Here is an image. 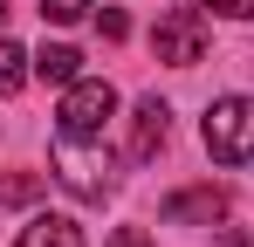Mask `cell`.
<instances>
[{
  "label": "cell",
  "mask_w": 254,
  "mask_h": 247,
  "mask_svg": "<svg viewBox=\"0 0 254 247\" xmlns=\"http://www.w3.org/2000/svg\"><path fill=\"white\" fill-rule=\"evenodd\" d=\"M48 165H55V179L76 192V199H103L110 185H117V172H110V151H103V137H76V130H55V144H48Z\"/></svg>",
  "instance_id": "obj_1"
},
{
  "label": "cell",
  "mask_w": 254,
  "mask_h": 247,
  "mask_svg": "<svg viewBox=\"0 0 254 247\" xmlns=\"http://www.w3.org/2000/svg\"><path fill=\"white\" fill-rule=\"evenodd\" d=\"M206 151L220 165H248L254 158V96H213V110H206Z\"/></svg>",
  "instance_id": "obj_2"
},
{
  "label": "cell",
  "mask_w": 254,
  "mask_h": 247,
  "mask_svg": "<svg viewBox=\"0 0 254 247\" xmlns=\"http://www.w3.org/2000/svg\"><path fill=\"white\" fill-rule=\"evenodd\" d=\"M117 117V89L103 76H76L69 89H62V117H55V130H76V137H103V124Z\"/></svg>",
  "instance_id": "obj_3"
},
{
  "label": "cell",
  "mask_w": 254,
  "mask_h": 247,
  "mask_svg": "<svg viewBox=\"0 0 254 247\" xmlns=\"http://www.w3.org/2000/svg\"><path fill=\"white\" fill-rule=\"evenodd\" d=\"M151 55L172 62V69H192V62L206 55V14H199V7H172L165 21L151 28Z\"/></svg>",
  "instance_id": "obj_4"
},
{
  "label": "cell",
  "mask_w": 254,
  "mask_h": 247,
  "mask_svg": "<svg viewBox=\"0 0 254 247\" xmlns=\"http://www.w3.org/2000/svg\"><path fill=\"white\" fill-rule=\"evenodd\" d=\"M165 137H172V110L158 103V96H144V103L130 110V158H137V165L158 158V151H165Z\"/></svg>",
  "instance_id": "obj_5"
},
{
  "label": "cell",
  "mask_w": 254,
  "mask_h": 247,
  "mask_svg": "<svg viewBox=\"0 0 254 247\" xmlns=\"http://www.w3.org/2000/svg\"><path fill=\"white\" fill-rule=\"evenodd\" d=\"M14 247H83V227H76L69 213H35Z\"/></svg>",
  "instance_id": "obj_6"
},
{
  "label": "cell",
  "mask_w": 254,
  "mask_h": 247,
  "mask_svg": "<svg viewBox=\"0 0 254 247\" xmlns=\"http://www.w3.org/2000/svg\"><path fill=\"white\" fill-rule=\"evenodd\" d=\"M220 213H227L220 185H192V192H172L165 199V220H220Z\"/></svg>",
  "instance_id": "obj_7"
},
{
  "label": "cell",
  "mask_w": 254,
  "mask_h": 247,
  "mask_svg": "<svg viewBox=\"0 0 254 247\" xmlns=\"http://www.w3.org/2000/svg\"><path fill=\"white\" fill-rule=\"evenodd\" d=\"M35 76H42V82H55V89H69V82L83 76V55L55 41V48H42V55H35Z\"/></svg>",
  "instance_id": "obj_8"
},
{
  "label": "cell",
  "mask_w": 254,
  "mask_h": 247,
  "mask_svg": "<svg viewBox=\"0 0 254 247\" xmlns=\"http://www.w3.org/2000/svg\"><path fill=\"white\" fill-rule=\"evenodd\" d=\"M28 76H35V55H21L14 41L0 35V96H14V89H21Z\"/></svg>",
  "instance_id": "obj_9"
},
{
  "label": "cell",
  "mask_w": 254,
  "mask_h": 247,
  "mask_svg": "<svg viewBox=\"0 0 254 247\" xmlns=\"http://www.w3.org/2000/svg\"><path fill=\"white\" fill-rule=\"evenodd\" d=\"M96 0H42V21H55V28H76Z\"/></svg>",
  "instance_id": "obj_10"
},
{
  "label": "cell",
  "mask_w": 254,
  "mask_h": 247,
  "mask_svg": "<svg viewBox=\"0 0 254 247\" xmlns=\"http://www.w3.org/2000/svg\"><path fill=\"white\" fill-rule=\"evenodd\" d=\"M35 192H42V179H35V172H14V179H0V199H7V206L35 199Z\"/></svg>",
  "instance_id": "obj_11"
},
{
  "label": "cell",
  "mask_w": 254,
  "mask_h": 247,
  "mask_svg": "<svg viewBox=\"0 0 254 247\" xmlns=\"http://www.w3.org/2000/svg\"><path fill=\"white\" fill-rule=\"evenodd\" d=\"M199 14H227V21H254V0H192Z\"/></svg>",
  "instance_id": "obj_12"
},
{
  "label": "cell",
  "mask_w": 254,
  "mask_h": 247,
  "mask_svg": "<svg viewBox=\"0 0 254 247\" xmlns=\"http://www.w3.org/2000/svg\"><path fill=\"white\" fill-rule=\"evenodd\" d=\"M96 28H103V41H124V35H130V21L117 14V7H103V14H96Z\"/></svg>",
  "instance_id": "obj_13"
},
{
  "label": "cell",
  "mask_w": 254,
  "mask_h": 247,
  "mask_svg": "<svg viewBox=\"0 0 254 247\" xmlns=\"http://www.w3.org/2000/svg\"><path fill=\"white\" fill-rule=\"evenodd\" d=\"M110 247H151V234H144V227H117V234H110Z\"/></svg>",
  "instance_id": "obj_14"
},
{
  "label": "cell",
  "mask_w": 254,
  "mask_h": 247,
  "mask_svg": "<svg viewBox=\"0 0 254 247\" xmlns=\"http://www.w3.org/2000/svg\"><path fill=\"white\" fill-rule=\"evenodd\" d=\"M0 35H7V7H0Z\"/></svg>",
  "instance_id": "obj_15"
}]
</instances>
